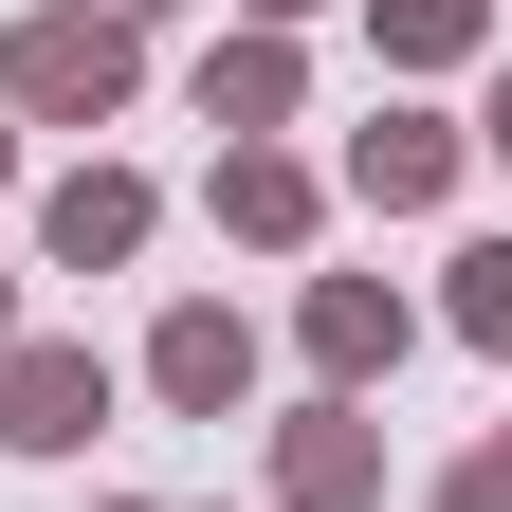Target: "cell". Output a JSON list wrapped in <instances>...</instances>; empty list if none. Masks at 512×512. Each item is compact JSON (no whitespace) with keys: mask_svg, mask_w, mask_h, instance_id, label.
Returning a JSON list of instances; mask_svg holds the SVG:
<instances>
[{"mask_svg":"<svg viewBox=\"0 0 512 512\" xmlns=\"http://www.w3.org/2000/svg\"><path fill=\"white\" fill-rule=\"evenodd\" d=\"M128 92H147V37L92 19V0H55V19L0 37V110H19V128H110Z\"/></svg>","mask_w":512,"mask_h":512,"instance_id":"6da1fadb","label":"cell"},{"mask_svg":"<svg viewBox=\"0 0 512 512\" xmlns=\"http://www.w3.org/2000/svg\"><path fill=\"white\" fill-rule=\"evenodd\" d=\"M92 421H110V348H55V330L0 348V439L19 458H92Z\"/></svg>","mask_w":512,"mask_h":512,"instance_id":"7a4b0ae2","label":"cell"},{"mask_svg":"<svg viewBox=\"0 0 512 512\" xmlns=\"http://www.w3.org/2000/svg\"><path fill=\"white\" fill-rule=\"evenodd\" d=\"M275 512H384V421L311 384V403L275 421Z\"/></svg>","mask_w":512,"mask_h":512,"instance_id":"3957f363","label":"cell"},{"mask_svg":"<svg viewBox=\"0 0 512 512\" xmlns=\"http://www.w3.org/2000/svg\"><path fill=\"white\" fill-rule=\"evenodd\" d=\"M147 238H165V183H147V165H74V183L37 202V256H55V275H128Z\"/></svg>","mask_w":512,"mask_h":512,"instance_id":"277c9868","label":"cell"},{"mask_svg":"<svg viewBox=\"0 0 512 512\" xmlns=\"http://www.w3.org/2000/svg\"><path fill=\"white\" fill-rule=\"evenodd\" d=\"M348 202L366 220H439V202H458V128H439V110H366L348 128Z\"/></svg>","mask_w":512,"mask_h":512,"instance_id":"5b68a950","label":"cell"},{"mask_svg":"<svg viewBox=\"0 0 512 512\" xmlns=\"http://www.w3.org/2000/svg\"><path fill=\"white\" fill-rule=\"evenodd\" d=\"M293 330H311V366H330V403H366V384L421 348V311L384 293V275H311V311H293Z\"/></svg>","mask_w":512,"mask_h":512,"instance_id":"8992f818","label":"cell"},{"mask_svg":"<svg viewBox=\"0 0 512 512\" xmlns=\"http://www.w3.org/2000/svg\"><path fill=\"white\" fill-rule=\"evenodd\" d=\"M147 384H165L183 421H238V403H256V330H238L220 293H183L165 330H147Z\"/></svg>","mask_w":512,"mask_h":512,"instance_id":"52a82bcc","label":"cell"},{"mask_svg":"<svg viewBox=\"0 0 512 512\" xmlns=\"http://www.w3.org/2000/svg\"><path fill=\"white\" fill-rule=\"evenodd\" d=\"M202 202H220V238H256V256H311V238H330V183H311L293 147H220Z\"/></svg>","mask_w":512,"mask_h":512,"instance_id":"ba28073f","label":"cell"},{"mask_svg":"<svg viewBox=\"0 0 512 512\" xmlns=\"http://www.w3.org/2000/svg\"><path fill=\"white\" fill-rule=\"evenodd\" d=\"M293 110H311V55L238 19V37L202 55V128H220V147H275V128H293Z\"/></svg>","mask_w":512,"mask_h":512,"instance_id":"9c48e42d","label":"cell"},{"mask_svg":"<svg viewBox=\"0 0 512 512\" xmlns=\"http://www.w3.org/2000/svg\"><path fill=\"white\" fill-rule=\"evenodd\" d=\"M366 37H384V74H458L494 37V0H366Z\"/></svg>","mask_w":512,"mask_h":512,"instance_id":"30bf717a","label":"cell"},{"mask_svg":"<svg viewBox=\"0 0 512 512\" xmlns=\"http://www.w3.org/2000/svg\"><path fill=\"white\" fill-rule=\"evenodd\" d=\"M439 330L512 366V238H476V256H458V293H439Z\"/></svg>","mask_w":512,"mask_h":512,"instance_id":"8fae6325","label":"cell"},{"mask_svg":"<svg viewBox=\"0 0 512 512\" xmlns=\"http://www.w3.org/2000/svg\"><path fill=\"white\" fill-rule=\"evenodd\" d=\"M439 512H512V439H476V458H439Z\"/></svg>","mask_w":512,"mask_h":512,"instance_id":"7c38bea8","label":"cell"},{"mask_svg":"<svg viewBox=\"0 0 512 512\" xmlns=\"http://www.w3.org/2000/svg\"><path fill=\"white\" fill-rule=\"evenodd\" d=\"M458 147H494V165H512V74H494V92H476V128H458Z\"/></svg>","mask_w":512,"mask_h":512,"instance_id":"4fadbf2b","label":"cell"},{"mask_svg":"<svg viewBox=\"0 0 512 512\" xmlns=\"http://www.w3.org/2000/svg\"><path fill=\"white\" fill-rule=\"evenodd\" d=\"M238 19H256V37H293V19H311V0H238Z\"/></svg>","mask_w":512,"mask_h":512,"instance_id":"5bb4252c","label":"cell"},{"mask_svg":"<svg viewBox=\"0 0 512 512\" xmlns=\"http://www.w3.org/2000/svg\"><path fill=\"white\" fill-rule=\"evenodd\" d=\"M92 19H128V37H147V19H165V0H92Z\"/></svg>","mask_w":512,"mask_h":512,"instance_id":"9a60e30c","label":"cell"},{"mask_svg":"<svg viewBox=\"0 0 512 512\" xmlns=\"http://www.w3.org/2000/svg\"><path fill=\"white\" fill-rule=\"evenodd\" d=\"M0 183H19V110H0Z\"/></svg>","mask_w":512,"mask_h":512,"instance_id":"2e32d148","label":"cell"},{"mask_svg":"<svg viewBox=\"0 0 512 512\" xmlns=\"http://www.w3.org/2000/svg\"><path fill=\"white\" fill-rule=\"evenodd\" d=\"M0 348H19V275H0Z\"/></svg>","mask_w":512,"mask_h":512,"instance_id":"e0dca14e","label":"cell"},{"mask_svg":"<svg viewBox=\"0 0 512 512\" xmlns=\"http://www.w3.org/2000/svg\"><path fill=\"white\" fill-rule=\"evenodd\" d=\"M92 512H147V494H92Z\"/></svg>","mask_w":512,"mask_h":512,"instance_id":"ac0fdd59","label":"cell"}]
</instances>
